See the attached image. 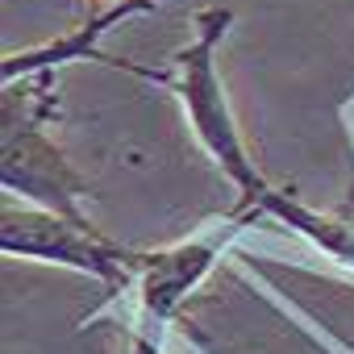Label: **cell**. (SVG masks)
Wrapping results in <instances>:
<instances>
[{"mask_svg": "<svg viewBox=\"0 0 354 354\" xmlns=\"http://www.w3.org/2000/svg\"><path fill=\"white\" fill-rule=\"evenodd\" d=\"M125 354H129V350H125Z\"/></svg>", "mask_w": 354, "mask_h": 354, "instance_id": "cell-7", "label": "cell"}, {"mask_svg": "<svg viewBox=\"0 0 354 354\" xmlns=\"http://www.w3.org/2000/svg\"><path fill=\"white\" fill-rule=\"evenodd\" d=\"M0 250L13 259L50 263V267L92 275L109 292H129L133 275H138V259H142V250L104 238L92 221H71V217L38 209V205L0 213Z\"/></svg>", "mask_w": 354, "mask_h": 354, "instance_id": "cell-3", "label": "cell"}, {"mask_svg": "<svg viewBox=\"0 0 354 354\" xmlns=\"http://www.w3.org/2000/svg\"><path fill=\"white\" fill-rule=\"evenodd\" d=\"M254 225V217L230 209L221 221L205 225L196 238H184L175 246H162V250H142L138 259V275H133V321L142 325H158V329H171V321L180 317V308L188 304V296L209 279V271L221 263V254L234 246V238Z\"/></svg>", "mask_w": 354, "mask_h": 354, "instance_id": "cell-4", "label": "cell"}, {"mask_svg": "<svg viewBox=\"0 0 354 354\" xmlns=\"http://www.w3.org/2000/svg\"><path fill=\"white\" fill-rule=\"evenodd\" d=\"M158 5H162V0H117L113 9L96 13V17H92V21H84L80 30H71V34H63V38L46 42V46L5 55V63H0V75H5V80H21V75H38V71H59V67H67V63H80V59H88V63H104V67H113V71L142 75V67H138V63L109 59V55L100 50V38H104L113 26H121L125 17H138V13L158 9Z\"/></svg>", "mask_w": 354, "mask_h": 354, "instance_id": "cell-5", "label": "cell"}, {"mask_svg": "<svg viewBox=\"0 0 354 354\" xmlns=\"http://www.w3.org/2000/svg\"><path fill=\"white\" fill-rule=\"evenodd\" d=\"M234 26V13L213 5L196 13V34L188 46H180L171 55V71H146L150 84H162L180 96V109L188 117L192 138L201 142V150L213 158V167L238 188V213L254 217V221H271L275 205L283 201L288 188H275L267 175L259 171V162L246 150V138L238 129V117L230 109L221 71H217V46L225 38V30Z\"/></svg>", "mask_w": 354, "mask_h": 354, "instance_id": "cell-1", "label": "cell"}, {"mask_svg": "<svg viewBox=\"0 0 354 354\" xmlns=\"http://www.w3.org/2000/svg\"><path fill=\"white\" fill-rule=\"evenodd\" d=\"M162 342H167V329L142 325V321L129 325V354H162Z\"/></svg>", "mask_w": 354, "mask_h": 354, "instance_id": "cell-6", "label": "cell"}, {"mask_svg": "<svg viewBox=\"0 0 354 354\" xmlns=\"http://www.w3.org/2000/svg\"><path fill=\"white\" fill-rule=\"evenodd\" d=\"M55 109V71L5 80V92H0V184H5V192L38 209L88 221L84 201L92 188L50 138Z\"/></svg>", "mask_w": 354, "mask_h": 354, "instance_id": "cell-2", "label": "cell"}]
</instances>
